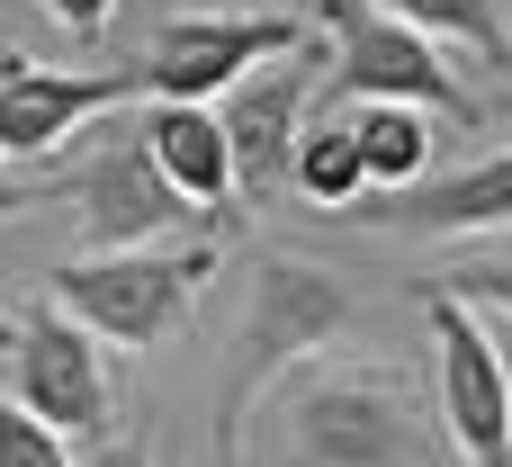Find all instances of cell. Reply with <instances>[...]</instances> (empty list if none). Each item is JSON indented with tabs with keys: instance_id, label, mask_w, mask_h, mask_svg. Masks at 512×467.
Returning <instances> with one entry per match:
<instances>
[{
	"instance_id": "cell-1",
	"label": "cell",
	"mask_w": 512,
	"mask_h": 467,
	"mask_svg": "<svg viewBox=\"0 0 512 467\" xmlns=\"http://www.w3.org/2000/svg\"><path fill=\"white\" fill-rule=\"evenodd\" d=\"M216 234L198 243H135V252H81L45 270V306H63L99 351H162L189 315L198 288L216 279Z\"/></svg>"
},
{
	"instance_id": "cell-2",
	"label": "cell",
	"mask_w": 512,
	"mask_h": 467,
	"mask_svg": "<svg viewBox=\"0 0 512 467\" xmlns=\"http://www.w3.org/2000/svg\"><path fill=\"white\" fill-rule=\"evenodd\" d=\"M342 324H351V288L333 270H315L297 252L252 261V306H243V333H234V360H225V387H216V467H243V432H252L261 387H279Z\"/></svg>"
},
{
	"instance_id": "cell-3",
	"label": "cell",
	"mask_w": 512,
	"mask_h": 467,
	"mask_svg": "<svg viewBox=\"0 0 512 467\" xmlns=\"http://www.w3.org/2000/svg\"><path fill=\"white\" fill-rule=\"evenodd\" d=\"M279 467H441V441L405 378L306 369L279 405Z\"/></svg>"
},
{
	"instance_id": "cell-4",
	"label": "cell",
	"mask_w": 512,
	"mask_h": 467,
	"mask_svg": "<svg viewBox=\"0 0 512 467\" xmlns=\"http://www.w3.org/2000/svg\"><path fill=\"white\" fill-rule=\"evenodd\" d=\"M315 36H324V90H333V99H396V108L459 117V126H486V117H495V108L441 63V45L414 36L405 18H387L378 0H324V9H315Z\"/></svg>"
},
{
	"instance_id": "cell-5",
	"label": "cell",
	"mask_w": 512,
	"mask_h": 467,
	"mask_svg": "<svg viewBox=\"0 0 512 467\" xmlns=\"http://www.w3.org/2000/svg\"><path fill=\"white\" fill-rule=\"evenodd\" d=\"M9 396L45 423V432H63V441H108L117 432V378H108V351L63 315V306H27V315H9Z\"/></svg>"
},
{
	"instance_id": "cell-6",
	"label": "cell",
	"mask_w": 512,
	"mask_h": 467,
	"mask_svg": "<svg viewBox=\"0 0 512 467\" xmlns=\"http://www.w3.org/2000/svg\"><path fill=\"white\" fill-rule=\"evenodd\" d=\"M315 90H324V36H297L288 54L252 63L243 81H225V90L207 99V108H216V135H225V153H234V198H279L288 144H297Z\"/></svg>"
},
{
	"instance_id": "cell-7",
	"label": "cell",
	"mask_w": 512,
	"mask_h": 467,
	"mask_svg": "<svg viewBox=\"0 0 512 467\" xmlns=\"http://www.w3.org/2000/svg\"><path fill=\"white\" fill-rule=\"evenodd\" d=\"M54 198H72L81 207V234H90V252H135V243H180L189 225H207L162 171H153V153H144V135L126 126V135H99L72 171H54Z\"/></svg>"
},
{
	"instance_id": "cell-8",
	"label": "cell",
	"mask_w": 512,
	"mask_h": 467,
	"mask_svg": "<svg viewBox=\"0 0 512 467\" xmlns=\"http://www.w3.org/2000/svg\"><path fill=\"white\" fill-rule=\"evenodd\" d=\"M423 333H432V378H441V432L468 467H512V369L504 333L477 324L450 297H423Z\"/></svg>"
},
{
	"instance_id": "cell-9",
	"label": "cell",
	"mask_w": 512,
	"mask_h": 467,
	"mask_svg": "<svg viewBox=\"0 0 512 467\" xmlns=\"http://www.w3.org/2000/svg\"><path fill=\"white\" fill-rule=\"evenodd\" d=\"M306 27L297 18H261V9H198V18H171L153 36V54L135 63L144 99H216L225 81H243L252 63L288 54Z\"/></svg>"
},
{
	"instance_id": "cell-10",
	"label": "cell",
	"mask_w": 512,
	"mask_h": 467,
	"mask_svg": "<svg viewBox=\"0 0 512 467\" xmlns=\"http://www.w3.org/2000/svg\"><path fill=\"white\" fill-rule=\"evenodd\" d=\"M144 99L135 63L126 72H54L27 54H0V162H54L90 117Z\"/></svg>"
},
{
	"instance_id": "cell-11",
	"label": "cell",
	"mask_w": 512,
	"mask_h": 467,
	"mask_svg": "<svg viewBox=\"0 0 512 467\" xmlns=\"http://www.w3.org/2000/svg\"><path fill=\"white\" fill-rule=\"evenodd\" d=\"M144 153H153V171L216 225L225 207H234V153H225V135H216V108L207 99H153L144 108Z\"/></svg>"
},
{
	"instance_id": "cell-12",
	"label": "cell",
	"mask_w": 512,
	"mask_h": 467,
	"mask_svg": "<svg viewBox=\"0 0 512 467\" xmlns=\"http://www.w3.org/2000/svg\"><path fill=\"white\" fill-rule=\"evenodd\" d=\"M512 216V162L486 153L450 180H405L387 189V207H369L360 225H414V234H504Z\"/></svg>"
},
{
	"instance_id": "cell-13",
	"label": "cell",
	"mask_w": 512,
	"mask_h": 467,
	"mask_svg": "<svg viewBox=\"0 0 512 467\" xmlns=\"http://www.w3.org/2000/svg\"><path fill=\"white\" fill-rule=\"evenodd\" d=\"M342 126H351V153H360V180H369V189H405V180L432 171V117H423V108L351 99Z\"/></svg>"
},
{
	"instance_id": "cell-14",
	"label": "cell",
	"mask_w": 512,
	"mask_h": 467,
	"mask_svg": "<svg viewBox=\"0 0 512 467\" xmlns=\"http://www.w3.org/2000/svg\"><path fill=\"white\" fill-rule=\"evenodd\" d=\"M279 189H297L306 207H333V216H351L360 198H369V180H360V153H351V126L324 108L315 126H297V144H288V180Z\"/></svg>"
},
{
	"instance_id": "cell-15",
	"label": "cell",
	"mask_w": 512,
	"mask_h": 467,
	"mask_svg": "<svg viewBox=\"0 0 512 467\" xmlns=\"http://www.w3.org/2000/svg\"><path fill=\"white\" fill-rule=\"evenodd\" d=\"M387 18H405L414 36H459V45H477V63L486 72H512V27H504V0H378Z\"/></svg>"
},
{
	"instance_id": "cell-16",
	"label": "cell",
	"mask_w": 512,
	"mask_h": 467,
	"mask_svg": "<svg viewBox=\"0 0 512 467\" xmlns=\"http://www.w3.org/2000/svg\"><path fill=\"white\" fill-rule=\"evenodd\" d=\"M414 297H450V306H486V324L504 333V315H512V261H504V234H486V252L477 261H459V270H441V279H423Z\"/></svg>"
},
{
	"instance_id": "cell-17",
	"label": "cell",
	"mask_w": 512,
	"mask_h": 467,
	"mask_svg": "<svg viewBox=\"0 0 512 467\" xmlns=\"http://www.w3.org/2000/svg\"><path fill=\"white\" fill-rule=\"evenodd\" d=\"M0 467H72V441H63V432H45L9 387H0Z\"/></svg>"
},
{
	"instance_id": "cell-18",
	"label": "cell",
	"mask_w": 512,
	"mask_h": 467,
	"mask_svg": "<svg viewBox=\"0 0 512 467\" xmlns=\"http://www.w3.org/2000/svg\"><path fill=\"white\" fill-rule=\"evenodd\" d=\"M36 9H45V18H63L72 36H99V27L117 18V0H36Z\"/></svg>"
},
{
	"instance_id": "cell-19",
	"label": "cell",
	"mask_w": 512,
	"mask_h": 467,
	"mask_svg": "<svg viewBox=\"0 0 512 467\" xmlns=\"http://www.w3.org/2000/svg\"><path fill=\"white\" fill-rule=\"evenodd\" d=\"M45 198H54V171H45V180H0V225H9L18 207H45Z\"/></svg>"
},
{
	"instance_id": "cell-20",
	"label": "cell",
	"mask_w": 512,
	"mask_h": 467,
	"mask_svg": "<svg viewBox=\"0 0 512 467\" xmlns=\"http://www.w3.org/2000/svg\"><path fill=\"white\" fill-rule=\"evenodd\" d=\"M99 467H153V450H144V441H108V450H99Z\"/></svg>"
},
{
	"instance_id": "cell-21",
	"label": "cell",
	"mask_w": 512,
	"mask_h": 467,
	"mask_svg": "<svg viewBox=\"0 0 512 467\" xmlns=\"http://www.w3.org/2000/svg\"><path fill=\"white\" fill-rule=\"evenodd\" d=\"M0 351H9V315H0Z\"/></svg>"
}]
</instances>
